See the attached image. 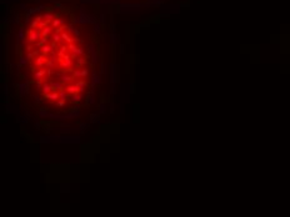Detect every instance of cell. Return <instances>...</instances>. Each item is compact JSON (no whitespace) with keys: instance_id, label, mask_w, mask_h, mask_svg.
Listing matches in <instances>:
<instances>
[{"instance_id":"1","label":"cell","mask_w":290,"mask_h":217,"mask_svg":"<svg viewBox=\"0 0 290 217\" xmlns=\"http://www.w3.org/2000/svg\"><path fill=\"white\" fill-rule=\"evenodd\" d=\"M24 48L30 81L36 96L50 109L69 111L85 102L91 91L89 57L80 31L55 13L36 15L30 23Z\"/></svg>"}]
</instances>
